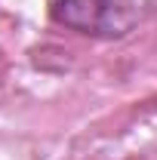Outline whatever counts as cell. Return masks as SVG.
I'll use <instances>...</instances> for the list:
<instances>
[{
    "label": "cell",
    "mask_w": 157,
    "mask_h": 160,
    "mask_svg": "<svg viewBox=\"0 0 157 160\" xmlns=\"http://www.w3.org/2000/svg\"><path fill=\"white\" fill-rule=\"evenodd\" d=\"M53 19L86 37H123L136 25L133 0H53Z\"/></svg>",
    "instance_id": "obj_1"
}]
</instances>
